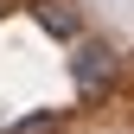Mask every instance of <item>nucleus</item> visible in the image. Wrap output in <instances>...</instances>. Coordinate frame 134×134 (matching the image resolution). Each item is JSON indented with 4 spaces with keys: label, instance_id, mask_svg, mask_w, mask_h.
Returning <instances> with one entry per match:
<instances>
[{
    "label": "nucleus",
    "instance_id": "7ed1b4c3",
    "mask_svg": "<svg viewBox=\"0 0 134 134\" xmlns=\"http://www.w3.org/2000/svg\"><path fill=\"white\" fill-rule=\"evenodd\" d=\"M58 128H64V115H58V109H45V115H26V121H13L7 134H58Z\"/></svg>",
    "mask_w": 134,
    "mask_h": 134
},
{
    "label": "nucleus",
    "instance_id": "f03ea898",
    "mask_svg": "<svg viewBox=\"0 0 134 134\" xmlns=\"http://www.w3.org/2000/svg\"><path fill=\"white\" fill-rule=\"evenodd\" d=\"M32 13H38V26L51 32V38H77V32H83L77 0H32Z\"/></svg>",
    "mask_w": 134,
    "mask_h": 134
},
{
    "label": "nucleus",
    "instance_id": "f257e3e1",
    "mask_svg": "<svg viewBox=\"0 0 134 134\" xmlns=\"http://www.w3.org/2000/svg\"><path fill=\"white\" fill-rule=\"evenodd\" d=\"M70 77H77V90H83V96H109V90H115V77H121V58H115V45H102V38L77 45Z\"/></svg>",
    "mask_w": 134,
    "mask_h": 134
}]
</instances>
